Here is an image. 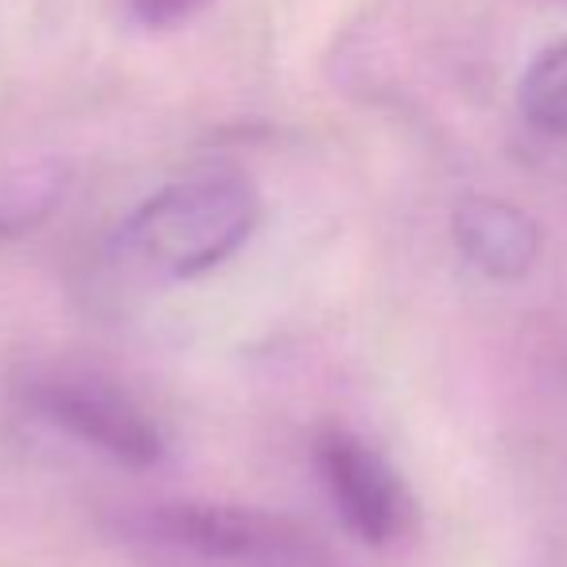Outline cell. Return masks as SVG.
I'll list each match as a JSON object with an SVG mask.
<instances>
[{
  "label": "cell",
  "instance_id": "6da1fadb",
  "mask_svg": "<svg viewBox=\"0 0 567 567\" xmlns=\"http://www.w3.org/2000/svg\"><path fill=\"white\" fill-rule=\"evenodd\" d=\"M260 190L241 172H195L148 195L113 234V260L136 280L179 284L226 265L260 226Z\"/></svg>",
  "mask_w": 567,
  "mask_h": 567
},
{
  "label": "cell",
  "instance_id": "7a4b0ae2",
  "mask_svg": "<svg viewBox=\"0 0 567 567\" xmlns=\"http://www.w3.org/2000/svg\"><path fill=\"white\" fill-rule=\"evenodd\" d=\"M125 548L172 567H334L327 544L296 517L226 502H144L110 520Z\"/></svg>",
  "mask_w": 567,
  "mask_h": 567
},
{
  "label": "cell",
  "instance_id": "3957f363",
  "mask_svg": "<svg viewBox=\"0 0 567 567\" xmlns=\"http://www.w3.org/2000/svg\"><path fill=\"white\" fill-rule=\"evenodd\" d=\"M20 393L43 424L113 458L117 466L152 471L164 463L167 435L159 420L105 373L86 365H48V370H35Z\"/></svg>",
  "mask_w": 567,
  "mask_h": 567
},
{
  "label": "cell",
  "instance_id": "277c9868",
  "mask_svg": "<svg viewBox=\"0 0 567 567\" xmlns=\"http://www.w3.org/2000/svg\"><path fill=\"white\" fill-rule=\"evenodd\" d=\"M316 471L342 525L373 548H389L416 525V497L393 463L342 424L316 435Z\"/></svg>",
  "mask_w": 567,
  "mask_h": 567
},
{
  "label": "cell",
  "instance_id": "5b68a950",
  "mask_svg": "<svg viewBox=\"0 0 567 567\" xmlns=\"http://www.w3.org/2000/svg\"><path fill=\"white\" fill-rule=\"evenodd\" d=\"M451 237L466 265L489 280H520L540 257V226L505 198H463L451 214Z\"/></svg>",
  "mask_w": 567,
  "mask_h": 567
},
{
  "label": "cell",
  "instance_id": "8992f818",
  "mask_svg": "<svg viewBox=\"0 0 567 567\" xmlns=\"http://www.w3.org/2000/svg\"><path fill=\"white\" fill-rule=\"evenodd\" d=\"M71 167L63 159H32L0 172V241L28 237L63 206Z\"/></svg>",
  "mask_w": 567,
  "mask_h": 567
},
{
  "label": "cell",
  "instance_id": "52a82bcc",
  "mask_svg": "<svg viewBox=\"0 0 567 567\" xmlns=\"http://www.w3.org/2000/svg\"><path fill=\"white\" fill-rule=\"evenodd\" d=\"M517 102L525 121L544 136H567V40L544 48L520 79Z\"/></svg>",
  "mask_w": 567,
  "mask_h": 567
},
{
  "label": "cell",
  "instance_id": "ba28073f",
  "mask_svg": "<svg viewBox=\"0 0 567 567\" xmlns=\"http://www.w3.org/2000/svg\"><path fill=\"white\" fill-rule=\"evenodd\" d=\"M206 0H128L133 17L141 20L144 28H175L187 24Z\"/></svg>",
  "mask_w": 567,
  "mask_h": 567
}]
</instances>
